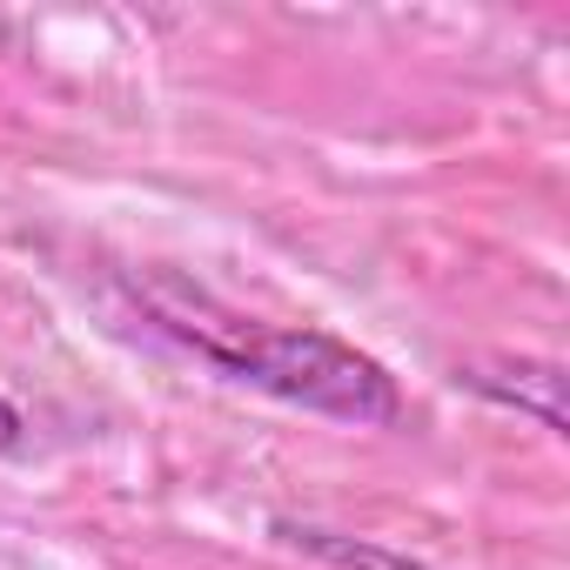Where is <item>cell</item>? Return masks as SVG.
<instances>
[{
	"label": "cell",
	"instance_id": "obj_1",
	"mask_svg": "<svg viewBox=\"0 0 570 570\" xmlns=\"http://www.w3.org/2000/svg\"><path fill=\"white\" fill-rule=\"evenodd\" d=\"M188 343L235 383H255L268 396H289V403L343 416V423H396V410H403L396 376L323 330H275V336H248V343L188 336Z\"/></svg>",
	"mask_w": 570,
	"mask_h": 570
},
{
	"label": "cell",
	"instance_id": "obj_2",
	"mask_svg": "<svg viewBox=\"0 0 570 570\" xmlns=\"http://www.w3.org/2000/svg\"><path fill=\"white\" fill-rule=\"evenodd\" d=\"M21 430H28V423H21V410L0 396V450H14V443H21Z\"/></svg>",
	"mask_w": 570,
	"mask_h": 570
}]
</instances>
